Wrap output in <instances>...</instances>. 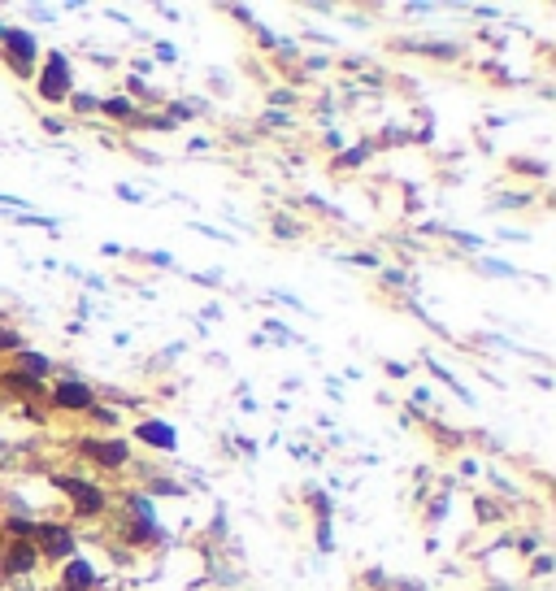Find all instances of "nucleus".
<instances>
[{
	"label": "nucleus",
	"instance_id": "f03ea898",
	"mask_svg": "<svg viewBox=\"0 0 556 591\" xmlns=\"http://www.w3.org/2000/svg\"><path fill=\"white\" fill-rule=\"evenodd\" d=\"M31 544L39 548V561L48 556V561H61V565H65V561L74 556V548H79V539H74V530L61 526V522H39Z\"/></svg>",
	"mask_w": 556,
	"mask_h": 591
},
{
	"label": "nucleus",
	"instance_id": "1a4fd4ad",
	"mask_svg": "<svg viewBox=\"0 0 556 591\" xmlns=\"http://www.w3.org/2000/svg\"><path fill=\"white\" fill-rule=\"evenodd\" d=\"M135 440H144L148 448H174V444H179V430H174L170 422H139Z\"/></svg>",
	"mask_w": 556,
	"mask_h": 591
},
{
	"label": "nucleus",
	"instance_id": "6ab92c4d",
	"mask_svg": "<svg viewBox=\"0 0 556 591\" xmlns=\"http://www.w3.org/2000/svg\"><path fill=\"white\" fill-rule=\"evenodd\" d=\"M513 170H530V174H548V166H539V161H522V157L513 161Z\"/></svg>",
	"mask_w": 556,
	"mask_h": 591
},
{
	"label": "nucleus",
	"instance_id": "f8f14e48",
	"mask_svg": "<svg viewBox=\"0 0 556 591\" xmlns=\"http://www.w3.org/2000/svg\"><path fill=\"white\" fill-rule=\"evenodd\" d=\"M100 113H109V118H135V105H131V100H126V96H113V100H100Z\"/></svg>",
	"mask_w": 556,
	"mask_h": 591
},
{
	"label": "nucleus",
	"instance_id": "9d476101",
	"mask_svg": "<svg viewBox=\"0 0 556 591\" xmlns=\"http://www.w3.org/2000/svg\"><path fill=\"white\" fill-rule=\"evenodd\" d=\"M13 356H18V374H27V378H35V382L48 374V356H44V352H27V348H18Z\"/></svg>",
	"mask_w": 556,
	"mask_h": 591
},
{
	"label": "nucleus",
	"instance_id": "a211bd4d",
	"mask_svg": "<svg viewBox=\"0 0 556 591\" xmlns=\"http://www.w3.org/2000/svg\"><path fill=\"white\" fill-rule=\"evenodd\" d=\"M87 413H91V422H100V426H113V422H118V413H113V409H105V404H91Z\"/></svg>",
	"mask_w": 556,
	"mask_h": 591
},
{
	"label": "nucleus",
	"instance_id": "9b49d317",
	"mask_svg": "<svg viewBox=\"0 0 556 591\" xmlns=\"http://www.w3.org/2000/svg\"><path fill=\"white\" fill-rule=\"evenodd\" d=\"M0 382H5L9 392H22V396H35L39 392V382L27 378V374H18V370H5V374H0Z\"/></svg>",
	"mask_w": 556,
	"mask_h": 591
},
{
	"label": "nucleus",
	"instance_id": "6e6552de",
	"mask_svg": "<svg viewBox=\"0 0 556 591\" xmlns=\"http://www.w3.org/2000/svg\"><path fill=\"white\" fill-rule=\"evenodd\" d=\"M61 587H65V591H91V587H96V570H91L87 561L70 556V561L61 565Z\"/></svg>",
	"mask_w": 556,
	"mask_h": 591
},
{
	"label": "nucleus",
	"instance_id": "0eeeda50",
	"mask_svg": "<svg viewBox=\"0 0 556 591\" xmlns=\"http://www.w3.org/2000/svg\"><path fill=\"white\" fill-rule=\"evenodd\" d=\"M35 565H39V548L31 544V539H13L5 561H0V570H5V574H31Z\"/></svg>",
	"mask_w": 556,
	"mask_h": 591
},
{
	"label": "nucleus",
	"instance_id": "7ed1b4c3",
	"mask_svg": "<svg viewBox=\"0 0 556 591\" xmlns=\"http://www.w3.org/2000/svg\"><path fill=\"white\" fill-rule=\"evenodd\" d=\"M53 483H57L61 492L74 500V509H79V518H100V513H105V492H100L96 483H87V478H74V474H53Z\"/></svg>",
	"mask_w": 556,
	"mask_h": 591
},
{
	"label": "nucleus",
	"instance_id": "dca6fc26",
	"mask_svg": "<svg viewBox=\"0 0 556 591\" xmlns=\"http://www.w3.org/2000/svg\"><path fill=\"white\" fill-rule=\"evenodd\" d=\"M22 348V335L13 326H0V352H18Z\"/></svg>",
	"mask_w": 556,
	"mask_h": 591
},
{
	"label": "nucleus",
	"instance_id": "4468645a",
	"mask_svg": "<svg viewBox=\"0 0 556 591\" xmlns=\"http://www.w3.org/2000/svg\"><path fill=\"white\" fill-rule=\"evenodd\" d=\"M70 109H74V113H96V109H100V100L87 96V92H74V96H70Z\"/></svg>",
	"mask_w": 556,
	"mask_h": 591
},
{
	"label": "nucleus",
	"instance_id": "aec40b11",
	"mask_svg": "<svg viewBox=\"0 0 556 591\" xmlns=\"http://www.w3.org/2000/svg\"><path fill=\"white\" fill-rule=\"evenodd\" d=\"M478 518H495V504L491 500H478Z\"/></svg>",
	"mask_w": 556,
	"mask_h": 591
},
{
	"label": "nucleus",
	"instance_id": "f257e3e1",
	"mask_svg": "<svg viewBox=\"0 0 556 591\" xmlns=\"http://www.w3.org/2000/svg\"><path fill=\"white\" fill-rule=\"evenodd\" d=\"M35 92H39V100H48V105H61V100L74 96V70H70V57L65 53H48L44 57Z\"/></svg>",
	"mask_w": 556,
	"mask_h": 591
},
{
	"label": "nucleus",
	"instance_id": "423d86ee",
	"mask_svg": "<svg viewBox=\"0 0 556 591\" xmlns=\"http://www.w3.org/2000/svg\"><path fill=\"white\" fill-rule=\"evenodd\" d=\"M91 404H96V396H91L87 382H79V378H65V382H57V387H53V409H61V413H87Z\"/></svg>",
	"mask_w": 556,
	"mask_h": 591
},
{
	"label": "nucleus",
	"instance_id": "2eb2a0df",
	"mask_svg": "<svg viewBox=\"0 0 556 591\" xmlns=\"http://www.w3.org/2000/svg\"><path fill=\"white\" fill-rule=\"evenodd\" d=\"M369 157V144H357V148H348V152H339V166H361Z\"/></svg>",
	"mask_w": 556,
	"mask_h": 591
},
{
	"label": "nucleus",
	"instance_id": "f3484780",
	"mask_svg": "<svg viewBox=\"0 0 556 591\" xmlns=\"http://www.w3.org/2000/svg\"><path fill=\"white\" fill-rule=\"evenodd\" d=\"M131 513L144 518V522H153V500H148V496H131Z\"/></svg>",
	"mask_w": 556,
	"mask_h": 591
},
{
	"label": "nucleus",
	"instance_id": "ddd939ff",
	"mask_svg": "<svg viewBox=\"0 0 556 591\" xmlns=\"http://www.w3.org/2000/svg\"><path fill=\"white\" fill-rule=\"evenodd\" d=\"M0 530L13 535V539H35V522H27V518H5V522H0Z\"/></svg>",
	"mask_w": 556,
	"mask_h": 591
},
{
	"label": "nucleus",
	"instance_id": "20e7f679",
	"mask_svg": "<svg viewBox=\"0 0 556 591\" xmlns=\"http://www.w3.org/2000/svg\"><path fill=\"white\" fill-rule=\"evenodd\" d=\"M0 44H5V61H9V70L13 74H35V57H39V44H35V35L31 31H5L0 35Z\"/></svg>",
	"mask_w": 556,
	"mask_h": 591
},
{
	"label": "nucleus",
	"instance_id": "39448f33",
	"mask_svg": "<svg viewBox=\"0 0 556 591\" xmlns=\"http://www.w3.org/2000/svg\"><path fill=\"white\" fill-rule=\"evenodd\" d=\"M79 448H83V456L96 461V466H109V470H122L126 461H131V444L126 440H96V435H83Z\"/></svg>",
	"mask_w": 556,
	"mask_h": 591
}]
</instances>
